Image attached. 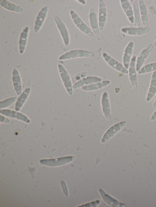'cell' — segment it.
I'll return each instance as SVG.
<instances>
[{
    "label": "cell",
    "mask_w": 156,
    "mask_h": 207,
    "mask_svg": "<svg viewBox=\"0 0 156 207\" xmlns=\"http://www.w3.org/2000/svg\"><path fill=\"white\" fill-rule=\"evenodd\" d=\"M69 13L74 24L78 29L89 36L93 37V32L79 15L73 10H70Z\"/></svg>",
    "instance_id": "6da1fadb"
},
{
    "label": "cell",
    "mask_w": 156,
    "mask_h": 207,
    "mask_svg": "<svg viewBox=\"0 0 156 207\" xmlns=\"http://www.w3.org/2000/svg\"><path fill=\"white\" fill-rule=\"evenodd\" d=\"M95 54L88 50L83 49L71 50L60 55L58 58L60 60H64L77 58L93 57Z\"/></svg>",
    "instance_id": "7a4b0ae2"
},
{
    "label": "cell",
    "mask_w": 156,
    "mask_h": 207,
    "mask_svg": "<svg viewBox=\"0 0 156 207\" xmlns=\"http://www.w3.org/2000/svg\"><path fill=\"white\" fill-rule=\"evenodd\" d=\"M58 68L61 80L68 93L70 95L73 93L72 82L68 72L61 64H58Z\"/></svg>",
    "instance_id": "3957f363"
},
{
    "label": "cell",
    "mask_w": 156,
    "mask_h": 207,
    "mask_svg": "<svg viewBox=\"0 0 156 207\" xmlns=\"http://www.w3.org/2000/svg\"><path fill=\"white\" fill-rule=\"evenodd\" d=\"M101 56L105 61L110 66L122 73L125 74H128V70L124 67L123 64L107 52H103Z\"/></svg>",
    "instance_id": "277c9868"
},
{
    "label": "cell",
    "mask_w": 156,
    "mask_h": 207,
    "mask_svg": "<svg viewBox=\"0 0 156 207\" xmlns=\"http://www.w3.org/2000/svg\"><path fill=\"white\" fill-rule=\"evenodd\" d=\"M55 21L59 32L64 45L69 46L70 42V37L68 30L62 21L58 17L55 16Z\"/></svg>",
    "instance_id": "5b68a950"
},
{
    "label": "cell",
    "mask_w": 156,
    "mask_h": 207,
    "mask_svg": "<svg viewBox=\"0 0 156 207\" xmlns=\"http://www.w3.org/2000/svg\"><path fill=\"white\" fill-rule=\"evenodd\" d=\"M126 124V121H122L111 127L103 135L101 140V143H105L112 137L125 126Z\"/></svg>",
    "instance_id": "8992f818"
},
{
    "label": "cell",
    "mask_w": 156,
    "mask_h": 207,
    "mask_svg": "<svg viewBox=\"0 0 156 207\" xmlns=\"http://www.w3.org/2000/svg\"><path fill=\"white\" fill-rule=\"evenodd\" d=\"M74 159V156H70L56 158L42 159L40 161V162L45 165L56 166L69 163L72 161Z\"/></svg>",
    "instance_id": "52a82bcc"
},
{
    "label": "cell",
    "mask_w": 156,
    "mask_h": 207,
    "mask_svg": "<svg viewBox=\"0 0 156 207\" xmlns=\"http://www.w3.org/2000/svg\"><path fill=\"white\" fill-rule=\"evenodd\" d=\"M136 56H134L131 60L128 69L129 79L132 87L135 89L137 88V77L136 68Z\"/></svg>",
    "instance_id": "ba28073f"
},
{
    "label": "cell",
    "mask_w": 156,
    "mask_h": 207,
    "mask_svg": "<svg viewBox=\"0 0 156 207\" xmlns=\"http://www.w3.org/2000/svg\"><path fill=\"white\" fill-rule=\"evenodd\" d=\"M0 113L5 116L17 119L26 123H29L30 122V120L26 115L15 110L2 109H0Z\"/></svg>",
    "instance_id": "9c48e42d"
},
{
    "label": "cell",
    "mask_w": 156,
    "mask_h": 207,
    "mask_svg": "<svg viewBox=\"0 0 156 207\" xmlns=\"http://www.w3.org/2000/svg\"><path fill=\"white\" fill-rule=\"evenodd\" d=\"M151 28L149 27H123L121 28V32L130 36H139L149 32Z\"/></svg>",
    "instance_id": "30bf717a"
},
{
    "label": "cell",
    "mask_w": 156,
    "mask_h": 207,
    "mask_svg": "<svg viewBox=\"0 0 156 207\" xmlns=\"http://www.w3.org/2000/svg\"><path fill=\"white\" fill-rule=\"evenodd\" d=\"M102 112L105 118L108 120L111 119V109L109 95L108 92H103L101 100Z\"/></svg>",
    "instance_id": "8fae6325"
},
{
    "label": "cell",
    "mask_w": 156,
    "mask_h": 207,
    "mask_svg": "<svg viewBox=\"0 0 156 207\" xmlns=\"http://www.w3.org/2000/svg\"><path fill=\"white\" fill-rule=\"evenodd\" d=\"M48 11L47 6H44L38 13L34 22V31L37 33L41 29L46 18Z\"/></svg>",
    "instance_id": "7c38bea8"
},
{
    "label": "cell",
    "mask_w": 156,
    "mask_h": 207,
    "mask_svg": "<svg viewBox=\"0 0 156 207\" xmlns=\"http://www.w3.org/2000/svg\"><path fill=\"white\" fill-rule=\"evenodd\" d=\"M98 20L100 30L104 28L107 19V11L105 4L102 0L99 2Z\"/></svg>",
    "instance_id": "4fadbf2b"
},
{
    "label": "cell",
    "mask_w": 156,
    "mask_h": 207,
    "mask_svg": "<svg viewBox=\"0 0 156 207\" xmlns=\"http://www.w3.org/2000/svg\"><path fill=\"white\" fill-rule=\"evenodd\" d=\"M153 46L150 44L144 49L140 52L136 58V68L137 72L143 66L146 59L151 53Z\"/></svg>",
    "instance_id": "5bb4252c"
},
{
    "label": "cell",
    "mask_w": 156,
    "mask_h": 207,
    "mask_svg": "<svg viewBox=\"0 0 156 207\" xmlns=\"http://www.w3.org/2000/svg\"><path fill=\"white\" fill-rule=\"evenodd\" d=\"M134 44L133 41L129 42L125 47L122 57V64L128 70L132 58Z\"/></svg>",
    "instance_id": "9a60e30c"
},
{
    "label": "cell",
    "mask_w": 156,
    "mask_h": 207,
    "mask_svg": "<svg viewBox=\"0 0 156 207\" xmlns=\"http://www.w3.org/2000/svg\"><path fill=\"white\" fill-rule=\"evenodd\" d=\"M103 80L102 79L96 76H89L84 77L78 81L73 84V89L94 83L101 82Z\"/></svg>",
    "instance_id": "2e32d148"
},
{
    "label": "cell",
    "mask_w": 156,
    "mask_h": 207,
    "mask_svg": "<svg viewBox=\"0 0 156 207\" xmlns=\"http://www.w3.org/2000/svg\"><path fill=\"white\" fill-rule=\"evenodd\" d=\"M12 81L16 93L20 96L23 91L22 79L19 71L15 68L13 70L12 72Z\"/></svg>",
    "instance_id": "e0dca14e"
},
{
    "label": "cell",
    "mask_w": 156,
    "mask_h": 207,
    "mask_svg": "<svg viewBox=\"0 0 156 207\" xmlns=\"http://www.w3.org/2000/svg\"><path fill=\"white\" fill-rule=\"evenodd\" d=\"M30 28L29 26H26L21 31L19 41V53L23 54L25 50L27 43Z\"/></svg>",
    "instance_id": "ac0fdd59"
},
{
    "label": "cell",
    "mask_w": 156,
    "mask_h": 207,
    "mask_svg": "<svg viewBox=\"0 0 156 207\" xmlns=\"http://www.w3.org/2000/svg\"><path fill=\"white\" fill-rule=\"evenodd\" d=\"M89 18L90 24L92 31L96 35L100 33L98 17L95 11L93 8H91L89 12Z\"/></svg>",
    "instance_id": "d6986e66"
},
{
    "label": "cell",
    "mask_w": 156,
    "mask_h": 207,
    "mask_svg": "<svg viewBox=\"0 0 156 207\" xmlns=\"http://www.w3.org/2000/svg\"><path fill=\"white\" fill-rule=\"evenodd\" d=\"M121 7L127 19L131 24L134 23V18L133 9L131 5L128 0H120Z\"/></svg>",
    "instance_id": "ffe728a7"
},
{
    "label": "cell",
    "mask_w": 156,
    "mask_h": 207,
    "mask_svg": "<svg viewBox=\"0 0 156 207\" xmlns=\"http://www.w3.org/2000/svg\"><path fill=\"white\" fill-rule=\"evenodd\" d=\"M31 91V88L27 87L19 96L15 105V109L16 110L19 111L20 110L29 97Z\"/></svg>",
    "instance_id": "44dd1931"
},
{
    "label": "cell",
    "mask_w": 156,
    "mask_h": 207,
    "mask_svg": "<svg viewBox=\"0 0 156 207\" xmlns=\"http://www.w3.org/2000/svg\"><path fill=\"white\" fill-rule=\"evenodd\" d=\"M102 199L107 204L113 207H124L125 205L115 198L112 197L102 189L99 191Z\"/></svg>",
    "instance_id": "7402d4cb"
},
{
    "label": "cell",
    "mask_w": 156,
    "mask_h": 207,
    "mask_svg": "<svg viewBox=\"0 0 156 207\" xmlns=\"http://www.w3.org/2000/svg\"><path fill=\"white\" fill-rule=\"evenodd\" d=\"M111 82L109 80H104L90 85L84 86L81 89L84 91H91L97 90L109 85Z\"/></svg>",
    "instance_id": "603a6c76"
},
{
    "label": "cell",
    "mask_w": 156,
    "mask_h": 207,
    "mask_svg": "<svg viewBox=\"0 0 156 207\" xmlns=\"http://www.w3.org/2000/svg\"><path fill=\"white\" fill-rule=\"evenodd\" d=\"M156 94V71L153 72L149 87L147 92L146 101H151Z\"/></svg>",
    "instance_id": "cb8c5ba5"
},
{
    "label": "cell",
    "mask_w": 156,
    "mask_h": 207,
    "mask_svg": "<svg viewBox=\"0 0 156 207\" xmlns=\"http://www.w3.org/2000/svg\"><path fill=\"white\" fill-rule=\"evenodd\" d=\"M138 4L142 22L144 27H147L148 15L147 7L144 2L142 0L139 1Z\"/></svg>",
    "instance_id": "d4e9b609"
},
{
    "label": "cell",
    "mask_w": 156,
    "mask_h": 207,
    "mask_svg": "<svg viewBox=\"0 0 156 207\" xmlns=\"http://www.w3.org/2000/svg\"><path fill=\"white\" fill-rule=\"evenodd\" d=\"M0 5L5 9L11 12L19 13L24 12L23 8L7 0H0Z\"/></svg>",
    "instance_id": "484cf974"
},
{
    "label": "cell",
    "mask_w": 156,
    "mask_h": 207,
    "mask_svg": "<svg viewBox=\"0 0 156 207\" xmlns=\"http://www.w3.org/2000/svg\"><path fill=\"white\" fill-rule=\"evenodd\" d=\"M133 10L134 26L135 27H139L140 24L141 17L139 4L136 1H135L133 3Z\"/></svg>",
    "instance_id": "4316f807"
},
{
    "label": "cell",
    "mask_w": 156,
    "mask_h": 207,
    "mask_svg": "<svg viewBox=\"0 0 156 207\" xmlns=\"http://www.w3.org/2000/svg\"><path fill=\"white\" fill-rule=\"evenodd\" d=\"M154 71H156V63H150L143 66L137 73L141 75Z\"/></svg>",
    "instance_id": "83f0119b"
},
{
    "label": "cell",
    "mask_w": 156,
    "mask_h": 207,
    "mask_svg": "<svg viewBox=\"0 0 156 207\" xmlns=\"http://www.w3.org/2000/svg\"><path fill=\"white\" fill-rule=\"evenodd\" d=\"M17 97H13L1 101L0 109H5L10 106L17 100Z\"/></svg>",
    "instance_id": "f1b7e54d"
},
{
    "label": "cell",
    "mask_w": 156,
    "mask_h": 207,
    "mask_svg": "<svg viewBox=\"0 0 156 207\" xmlns=\"http://www.w3.org/2000/svg\"><path fill=\"white\" fill-rule=\"evenodd\" d=\"M101 201L99 200H96L92 202L87 203L84 204V206L87 207L88 205V206H90V205H93V207H96L98 206L100 203Z\"/></svg>",
    "instance_id": "f546056e"
},
{
    "label": "cell",
    "mask_w": 156,
    "mask_h": 207,
    "mask_svg": "<svg viewBox=\"0 0 156 207\" xmlns=\"http://www.w3.org/2000/svg\"><path fill=\"white\" fill-rule=\"evenodd\" d=\"M61 185L62 187L63 190L65 195L67 196H68V191L67 189V187H66V185L65 182L62 181L61 182Z\"/></svg>",
    "instance_id": "4dcf8cb0"
},
{
    "label": "cell",
    "mask_w": 156,
    "mask_h": 207,
    "mask_svg": "<svg viewBox=\"0 0 156 207\" xmlns=\"http://www.w3.org/2000/svg\"><path fill=\"white\" fill-rule=\"evenodd\" d=\"M0 122H3L9 123L10 120L4 116L0 115Z\"/></svg>",
    "instance_id": "1f68e13d"
},
{
    "label": "cell",
    "mask_w": 156,
    "mask_h": 207,
    "mask_svg": "<svg viewBox=\"0 0 156 207\" xmlns=\"http://www.w3.org/2000/svg\"><path fill=\"white\" fill-rule=\"evenodd\" d=\"M151 121H154L156 120V110L152 114L151 118Z\"/></svg>",
    "instance_id": "d6a6232c"
},
{
    "label": "cell",
    "mask_w": 156,
    "mask_h": 207,
    "mask_svg": "<svg viewBox=\"0 0 156 207\" xmlns=\"http://www.w3.org/2000/svg\"><path fill=\"white\" fill-rule=\"evenodd\" d=\"M76 1L83 5H85L86 4V1L85 0H76Z\"/></svg>",
    "instance_id": "836d02e7"
},
{
    "label": "cell",
    "mask_w": 156,
    "mask_h": 207,
    "mask_svg": "<svg viewBox=\"0 0 156 207\" xmlns=\"http://www.w3.org/2000/svg\"><path fill=\"white\" fill-rule=\"evenodd\" d=\"M153 107L154 108H156V98L155 99L153 104Z\"/></svg>",
    "instance_id": "e575fe53"
},
{
    "label": "cell",
    "mask_w": 156,
    "mask_h": 207,
    "mask_svg": "<svg viewBox=\"0 0 156 207\" xmlns=\"http://www.w3.org/2000/svg\"><path fill=\"white\" fill-rule=\"evenodd\" d=\"M154 47H156V39L155 40L154 42Z\"/></svg>",
    "instance_id": "d590c367"
},
{
    "label": "cell",
    "mask_w": 156,
    "mask_h": 207,
    "mask_svg": "<svg viewBox=\"0 0 156 207\" xmlns=\"http://www.w3.org/2000/svg\"></svg>",
    "instance_id": "8d00e7d4"
}]
</instances>
